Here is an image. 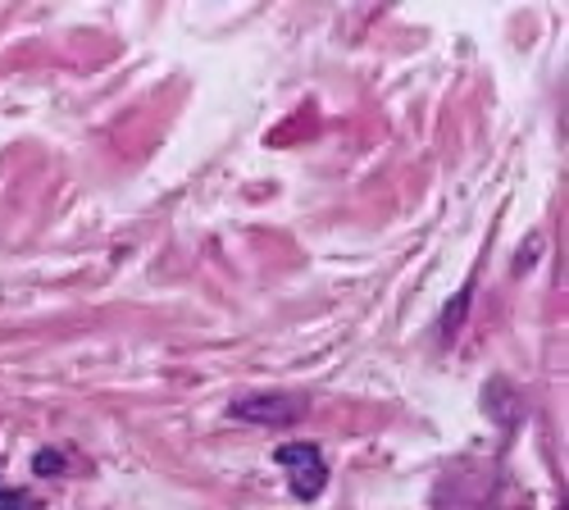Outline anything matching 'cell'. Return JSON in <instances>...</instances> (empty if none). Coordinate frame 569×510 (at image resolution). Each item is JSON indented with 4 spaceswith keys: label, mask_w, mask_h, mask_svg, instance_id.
Segmentation results:
<instances>
[{
    "label": "cell",
    "mask_w": 569,
    "mask_h": 510,
    "mask_svg": "<svg viewBox=\"0 0 569 510\" xmlns=\"http://www.w3.org/2000/svg\"><path fill=\"white\" fill-rule=\"evenodd\" d=\"M278 466L288 470V483H292V492H297L301 501L319 497L323 483H328L323 456H319V447H310V442H288V447H278Z\"/></svg>",
    "instance_id": "1"
},
{
    "label": "cell",
    "mask_w": 569,
    "mask_h": 510,
    "mask_svg": "<svg viewBox=\"0 0 569 510\" xmlns=\"http://www.w3.org/2000/svg\"><path fill=\"white\" fill-rule=\"evenodd\" d=\"M237 420H256V424H292L306 414V401L297 397H247L232 406Z\"/></svg>",
    "instance_id": "2"
},
{
    "label": "cell",
    "mask_w": 569,
    "mask_h": 510,
    "mask_svg": "<svg viewBox=\"0 0 569 510\" xmlns=\"http://www.w3.org/2000/svg\"><path fill=\"white\" fill-rule=\"evenodd\" d=\"M0 510H41V501H37L32 492L10 488V492H0Z\"/></svg>",
    "instance_id": "3"
},
{
    "label": "cell",
    "mask_w": 569,
    "mask_h": 510,
    "mask_svg": "<svg viewBox=\"0 0 569 510\" xmlns=\"http://www.w3.org/2000/svg\"><path fill=\"white\" fill-rule=\"evenodd\" d=\"M37 470H41V474H51V470H64V460H60L56 451H41V456H37Z\"/></svg>",
    "instance_id": "4"
}]
</instances>
